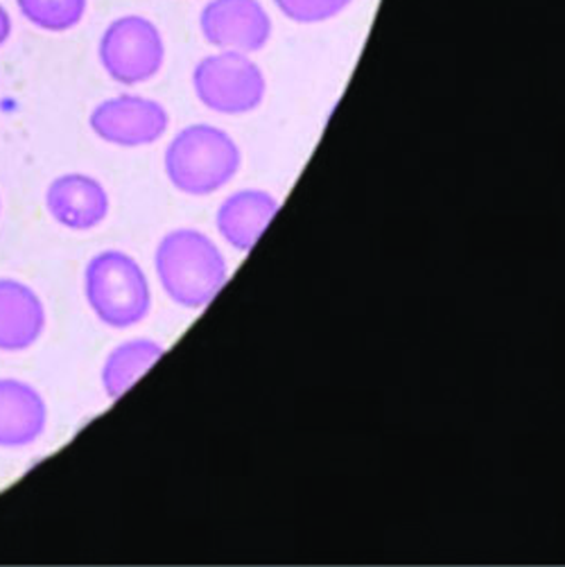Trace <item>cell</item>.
I'll use <instances>...</instances> for the list:
<instances>
[{
    "instance_id": "3957f363",
    "label": "cell",
    "mask_w": 565,
    "mask_h": 567,
    "mask_svg": "<svg viewBox=\"0 0 565 567\" xmlns=\"http://www.w3.org/2000/svg\"><path fill=\"white\" fill-rule=\"evenodd\" d=\"M84 295L97 321L116 330L143 323L152 310V288L145 269L121 249L100 251L89 260Z\"/></svg>"
},
{
    "instance_id": "9a60e30c",
    "label": "cell",
    "mask_w": 565,
    "mask_h": 567,
    "mask_svg": "<svg viewBox=\"0 0 565 567\" xmlns=\"http://www.w3.org/2000/svg\"><path fill=\"white\" fill-rule=\"evenodd\" d=\"M12 37V17L6 10V6L0 3V48H3Z\"/></svg>"
},
{
    "instance_id": "52a82bcc",
    "label": "cell",
    "mask_w": 565,
    "mask_h": 567,
    "mask_svg": "<svg viewBox=\"0 0 565 567\" xmlns=\"http://www.w3.org/2000/svg\"><path fill=\"white\" fill-rule=\"evenodd\" d=\"M199 28L217 50L258 52L271 39V19L260 0H210L202 10Z\"/></svg>"
},
{
    "instance_id": "5bb4252c",
    "label": "cell",
    "mask_w": 565,
    "mask_h": 567,
    "mask_svg": "<svg viewBox=\"0 0 565 567\" xmlns=\"http://www.w3.org/2000/svg\"><path fill=\"white\" fill-rule=\"evenodd\" d=\"M274 3L286 19L312 25L342 14L353 0H274Z\"/></svg>"
},
{
    "instance_id": "4fadbf2b",
    "label": "cell",
    "mask_w": 565,
    "mask_h": 567,
    "mask_svg": "<svg viewBox=\"0 0 565 567\" xmlns=\"http://www.w3.org/2000/svg\"><path fill=\"white\" fill-rule=\"evenodd\" d=\"M17 8L39 30L69 32L82 23L89 0H17Z\"/></svg>"
},
{
    "instance_id": "277c9868",
    "label": "cell",
    "mask_w": 565,
    "mask_h": 567,
    "mask_svg": "<svg viewBox=\"0 0 565 567\" xmlns=\"http://www.w3.org/2000/svg\"><path fill=\"white\" fill-rule=\"evenodd\" d=\"M193 89L206 109L222 116H245L263 104L267 80L249 54L219 50L195 66Z\"/></svg>"
},
{
    "instance_id": "8992f818",
    "label": "cell",
    "mask_w": 565,
    "mask_h": 567,
    "mask_svg": "<svg viewBox=\"0 0 565 567\" xmlns=\"http://www.w3.org/2000/svg\"><path fill=\"white\" fill-rule=\"evenodd\" d=\"M93 134L116 147H147L161 141L170 127V116L161 102L134 93H123L100 102L89 116Z\"/></svg>"
},
{
    "instance_id": "9c48e42d",
    "label": "cell",
    "mask_w": 565,
    "mask_h": 567,
    "mask_svg": "<svg viewBox=\"0 0 565 567\" xmlns=\"http://www.w3.org/2000/svg\"><path fill=\"white\" fill-rule=\"evenodd\" d=\"M278 199L260 188H243L226 197L215 215L222 240L240 254L256 247L278 213Z\"/></svg>"
},
{
    "instance_id": "ba28073f",
    "label": "cell",
    "mask_w": 565,
    "mask_h": 567,
    "mask_svg": "<svg viewBox=\"0 0 565 567\" xmlns=\"http://www.w3.org/2000/svg\"><path fill=\"white\" fill-rule=\"evenodd\" d=\"M50 217L71 231H91L109 217L106 188L91 175L69 173L56 177L45 190Z\"/></svg>"
},
{
    "instance_id": "7c38bea8",
    "label": "cell",
    "mask_w": 565,
    "mask_h": 567,
    "mask_svg": "<svg viewBox=\"0 0 565 567\" xmlns=\"http://www.w3.org/2000/svg\"><path fill=\"white\" fill-rule=\"evenodd\" d=\"M165 349L156 339L134 337L113 349L102 364V391L109 401H119L161 358Z\"/></svg>"
},
{
    "instance_id": "7a4b0ae2",
    "label": "cell",
    "mask_w": 565,
    "mask_h": 567,
    "mask_svg": "<svg viewBox=\"0 0 565 567\" xmlns=\"http://www.w3.org/2000/svg\"><path fill=\"white\" fill-rule=\"evenodd\" d=\"M243 165L238 143L219 127L197 123L175 134L163 154L165 177L175 190L208 197L229 186Z\"/></svg>"
},
{
    "instance_id": "8fae6325",
    "label": "cell",
    "mask_w": 565,
    "mask_h": 567,
    "mask_svg": "<svg viewBox=\"0 0 565 567\" xmlns=\"http://www.w3.org/2000/svg\"><path fill=\"white\" fill-rule=\"evenodd\" d=\"M48 425L43 395L23 380H0V447L32 445Z\"/></svg>"
},
{
    "instance_id": "30bf717a",
    "label": "cell",
    "mask_w": 565,
    "mask_h": 567,
    "mask_svg": "<svg viewBox=\"0 0 565 567\" xmlns=\"http://www.w3.org/2000/svg\"><path fill=\"white\" fill-rule=\"evenodd\" d=\"M43 330L45 306L41 297L21 280L0 278V351H28Z\"/></svg>"
},
{
    "instance_id": "5b68a950",
    "label": "cell",
    "mask_w": 565,
    "mask_h": 567,
    "mask_svg": "<svg viewBox=\"0 0 565 567\" xmlns=\"http://www.w3.org/2000/svg\"><path fill=\"white\" fill-rule=\"evenodd\" d=\"M97 56L104 73L119 84L136 86L154 80L165 62L158 28L138 14L111 21L100 37Z\"/></svg>"
},
{
    "instance_id": "6da1fadb",
    "label": "cell",
    "mask_w": 565,
    "mask_h": 567,
    "mask_svg": "<svg viewBox=\"0 0 565 567\" xmlns=\"http://www.w3.org/2000/svg\"><path fill=\"white\" fill-rule=\"evenodd\" d=\"M154 271L165 297L186 310L210 306L229 280V262L217 243L193 226H179L158 240Z\"/></svg>"
}]
</instances>
